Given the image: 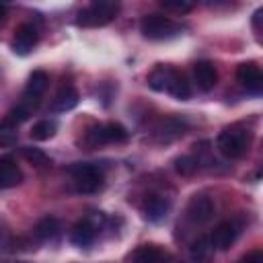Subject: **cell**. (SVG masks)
I'll list each match as a JSON object with an SVG mask.
<instances>
[{"label":"cell","mask_w":263,"mask_h":263,"mask_svg":"<svg viewBox=\"0 0 263 263\" xmlns=\"http://www.w3.org/2000/svg\"><path fill=\"white\" fill-rule=\"evenodd\" d=\"M251 144H253V132L242 123H232V125L224 127L216 138L218 152L222 156H226L228 160L242 158L249 152Z\"/></svg>","instance_id":"6da1fadb"},{"label":"cell","mask_w":263,"mask_h":263,"mask_svg":"<svg viewBox=\"0 0 263 263\" xmlns=\"http://www.w3.org/2000/svg\"><path fill=\"white\" fill-rule=\"evenodd\" d=\"M127 129L121 125V123H115V121H109V123H97L92 127L86 129L84 138H82V144L84 148L92 150V148H99V146H105V144H121L127 140Z\"/></svg>","instance_id":"7a4b0ae2"},{"label":"cell","mask_w":263,"mask_h":263,"mask_svg":"<svg viewBox=\"0 0 263 263\" xmlns=\"http://www.w3.org/2000/svg\"><path fill=\"white\" fill-rule=\"evenodd\" d=\"M68 173L72 177L76 191L80 193H95L103 187V181H105L103 168L95 162H74L68 168Z\"/></svg>","instance_id":"3957f363"},{"label":"cell","mask_w":263,"mask_h":263,"mask_svg":"<svg viewBox=\"0 0 263 263\" xmlns=\"http://www.w3.org/2000/svg\"><path fill=\"white\" fill-rule=\"evenodd\" d=\"M119 12V4L111 0H97L78 12V27H103L109 25Z\"/></svg>","instance_id":"277c9868"},{"label":"cell","mask_w":263,"mask_h":263,"mask_svg":"<svg viewBox=\"0 0 263 263\" xmlns=\"http://www.w3.org/2000/svg\"><path fill=\"white\" fill-rule=\"evenodd\" d=\"M140 31L146 39L152 41H164V39H173L177 37L183 29L179 23H175L171 16L164 14H146L140 21Z\"/></svg>","instance_id":"5b68a950"},{"label":"cell","mask_w":263,"mask_h":263,"mask_svg":"<svg viewBox=\"0 0 263 263\" xmlns=\"http://www.w3.org/2000/svg\"><path fill=\"white\" fill-rule=\"evenodd\" d=\"M103 224H105V216L101 212H92V214L84 216L80 222H76L72 226L70 242L76 245V247H90L97 240Z\"/></svg>","instance_id":"8992f818"},{"label":"cell","mask_w":263,"mask_h":263,"mask_svg":"<svg viewBox=\"0 0 263 263\" xmlns=\"http://www.w3.org/2000/svg\"><path fill=\"white\" fill-rule=\"evenodd\" d=\"M214 214H216V203H214V199H212L210 195H205V193L193 195V197L189 199L187 208H185V216H187V220L193 222V224H205V222H210V220L214 218Z\"/></svg>","instance_id":"52a82bcc"},{"label":"cell","mask_w":263,"mask_h":263,"mask_svg":"<svg viewBox=\"0 0 263 263\" xmlns=\"http://www.w3.org/2000/svg\"><path fill=\"white\" fill-rule=\"evenodd\" d=\"M37 41H39V31H37V27H35L33 23H23V25L16 27L10 47H12V51H14L16 55H27V53L33 51V47L37 45Z\"/></svg>","instance_id":"ba28073f"},{"label":"cell","mask_w":263,"mask_h":263,"mask_svg":"<svg viewBox=\"0 0 263 263\" xmlns=\"http://www.w3.org/2000/svg\"><path fill=\"white\" fill-rule=\"evenodd\" d=\"M236 80L251 95H261L263 92V74H261V68L255 62L240 64L238 70H236Z\"/></svg>","instance_id":"9c48e42d"},{"label":"cell","mask_w":263,"mask_h":263,"mask_svg":"<svg viewBox=\"0 0 263 263\" xmlns=\"http://www.w3.org/2000/svg\"><path fill=\"white\" fill-rule=\"evenodd\" d=\"M171 212V199L160 193H148L142 201V214L150 222H160Z\"/></svg>","instance_id":"30bf717a"},{"label":"cell","mask_w":263,"mask_h":263,"mask_svg":"<svg viewBox=\"0 0 263 263\" xmlns=\"http://www.w3.org/2000/svg\"><path fill=\"white\" fill-rule=\"evenodd\" d=\"M191 74H193V82L199 90L203 92H210L216 84H218V70L216 66L210 62V60H199L193 64L191 68Z\"/></svg>","instance_id":"8fae6325"},{"label":"cell","mask_w":263,"mask_h":263,"mask_svg":"<svg viewBox=\"0 0 263 263\" xmlns=\"http://www.w3.org/2000/svg\"><path fill=\"white\" fill-rule=\"evenodd\" d=\"M238 232H240V226H238L234 220H224V222H220V224L214 228L210 240H212L214 249H218V251H228V249L234 245Z\"/></svg>","instance_id":"7c38bea8"},{"label":"cell","mask_w":263,"mask_h":263,"mask_svg":"<svg viewBox=\"0 0 263 263\" xmlns=\"http://www.w3.org/2000/svg\"><path fill=\"white\" fill-rule=\"evenodd\" d=\"M129 263H173V257L158 245H142L127 257Z\"/></svg>","instance_id":"4fadbf2b"},{"label":"cell","mask_w":263,"mask_h":263,"mask_svg":"<svg viewBox=\"0 0 263 263\" xmlns=\"http://www.w3.org/2000/svg\"><path fill=\"white\" fill-rule=\"evenodd\" d=\"M179 70H175L173 66L168 64H158L150 74H148V86L156 92H168V88L173 86L175 82V76H177Z\"/></svg>","instance_id":"5bb4252c"},{"label":"cell","mask_w":263,"mask_h":263,"mask_svg":"<svg viewBox=\"0 0 263 263\" xmlns=\"http://www.w3.org/2000/svg\"><path fill=\"white\" fill-rule=\"evenodd\" d=\"M23 171L12 156H0V189H10L21 185Z\"/></svg>","instance_id":"9a60e30c"},{"label":"cell","mask_w":263,"mask_h":263,"mask_svg":"<svg viewBox=\"0 0 263 263\" xmlns=\"http://www.w3.org/2000/svg\"><path fill=\"white\" fill-rule=\"evenodd\" d=\"M78 101H80L78 90H76L72 84H64V86L55 92V97H53V101H51V109L58 111V113H66V111L74 109V107L78 105Z\"/></svg>","instance_id":"2e32d148"},{"label":"cell","mask_w":263,"mask_h":263,"mask_svg":"<svg viewBox=\"0 0 263 263\" xmlns=\"http://www.w3.org/2000/svg\"><path fill=\"white\" fill-rule=\"evenodd\" d=\"M214 245L210 236H197L189 247V259L191 263H212L214 259Z\"/></svg>","instance_id":"e0dca14e"},{"label":"cell","mask_w":263,"mask_h":263,"mask_svg":"<svg viewBox=\"0 0 263 263\" xmlns=\"http://www.w3.org/2000/svg\"><path fill=\"white\" fill-rule=\"evenodd\" d=\"M60 230H62L60 220L53 218V216H45V218H41V220L33 226V236H35L37 240L47 242V240H53V238L60 234Z\"/></svg>","instance_id":"ac0fdd59"},{"label":"cell","mask_w":263,"mask_h":263,"mask_svg":"<svg viewBox=\"0 0 263 263\" xmlns=\"http://www.w3.org/2000/svg\"><path fill=\"white\" fill-rule=\"evenodd\" d=\"M185 129H187V123H185V121L175 119V117H168V119H164V121L154 129V134H156V138H160V140H164V142H171V140L183 136Z\"/></svg>","instance_id":"d6986e66"},{"label":"cell","mask_w":263,"mask_h":263,"mask_svg":"<svg viewBox=\"0 0 263 263\" xmlns=\"http://www.w3.org/2000/svg\"><path fill=\"white\" fill-rule=\"evenodd\" d=\"M47 84H49V76H47V72H45V70H35V72H31V76H29L27 86H25L23 92L41 99L43 92L47 90Z\"/></svg>","instance_id":"ffe728a7"},{"label":"cell","mask_w":263,"mask_h":263,"mask_svg":"<svg viewBox=\"0 0 263 263\" xmlns=\"http://www.w3.org/2000/svg\"><path fill=\"white\" fill-rule=\"evenodd\" d=\"M55 132H58V123H55V119H39V121L31 127L29 134H31L33 140H37V142H45V140L53 138Z\"/></svg>","instance_id":"44dd1931"},{"label":"cell","mask_w":263,"mask_h":263,"mask_svg":"<svg viewBox=\"0 0 263 263\" xmlns=\"http://www.w3.org/2000/svg\"><path fill=\"white\" fill-rule=\"evenodd\" d=\"M168 95L175 97V99H179V101H187L191 97V84H189V80H187V76L183 72H177L175 82L168 88Z\"/></svg>","instance_id":"7402d4cb"},{"label":"cell","mask_w":263,"mask_h":263,"mask_svg":"<svg viewBox=\"0 0 263 263\" xmlns=\"http://www.w3.org/2000/svg\"><path fill=\"white\" fill-rule=\"evenodd\" d=\"M23 156L27 158V162L35 164L37 168H47V166L51 164V158H49L43 150L33 148V146H25V148H23Z\"/></svg>","instance_id":"603a6c76"},{"label":"cell","mask_w":263,"mask_h":263,"mask_svg":"<svg viewBox=\"0 0 263 263\" xmlns=\"http://www.w3.org/2000/svg\"><path fill=\"white\" fill-rule=\"evenodd\" d=\"M175 171H177L181 177H191V175H195V173L199 171V164H197L195 156L185 154V156H179V158L175 160Z\"/></svg>","instance_id":"cb8c5ba5"},{"label":"cell","mask_w":263,"mask_h":263,"mask_svg":"<svg viewBox=\"0 0 263 263\" xmlns=\"http://www.w3.org/2000/svg\"><path fill=\"white\" fill-rule=\"evenodd\" d=\"M12 245H14L12 232H10V228L6 226V222L0 220V253H2V251H8Z\"/></svg>","instance_id":"d4e9b609"},{"label":"cell","mask_w":263,"mask_h":263,"mask_svg":"<svg viewBox=\"0 0 263 263\" xmlns=\"http://www.w3.org/2000/svg\"><path fill=\"white\" fill-rule=\"evenodd\" d=\"M16 140V127L0 123V146H10Z\"/></svg>","instance_id":"484cf974"},{"label":"cell","mask_w":263,"mask_h":263,"mask_svg":"<svg viewBox=\"0 0 263 263\" xmlns=\"http://www.w3.org/2000/svg\"><path fill=\"white\" fill-rule=\"evenodd\" d=\"M160 6H162L164 10L179 12V14H185V12H189V10L193 8V4H189V2H160Z\"/></svg>","instance_id":"4316f807"},{"label":"cell","mask_w":263,"mask_h":263,"mask_svg":"<svg viewBox=\"0 0 263 263\" xmlns=\"http://www.w3.org/2000/svg\"><path fill=\"white\" fill-rule=\"evenodd\" d=\"M240 263H263V253H261V251H253V253H249L247 257H242Z\"/></svg>","instance_id":"83f0119b"},{"label":"cell","mask_w":263,"mask_h":263,"mask_svg":"<svg viewBox=\"0 0 263 263\" xmlns=\"http://www.w3.org/2000/svg\"><path fill=\"white\" fill-rule=\"evenodd\" d=\"M261 14H263V8H259L255 14H253V25H255V31H259V23H261Z\"/></svg>","instance_id":"f1b7e54d"},{"label":"cell","mask_w":263,"mask_h":263,"mask_svg":"<svg viewBox=\"0 0 263 263\" xmlns=\"http://www.w3.org/2000/svg\"><path fill=\"white\" fill-rule=\"evenodd\" d=\"M4 14H6V4H2V2H0V21L4 18Z\"/></svg>","instance_id":"f546056e"},{"label":"cell","mask_w":263,"mask_h":263,"mask_svg":"<svg viewBox=\"0 0 263 263\" xmlns=\"http://www.w3.org/2000/svg\"><path fill=\"white\" fill-rule=\"evenodd\" d=\"M0 263H10V261H6V259H0Z\"/></svg>","instance_id":"4dcf8cb0"}]
</instances>
